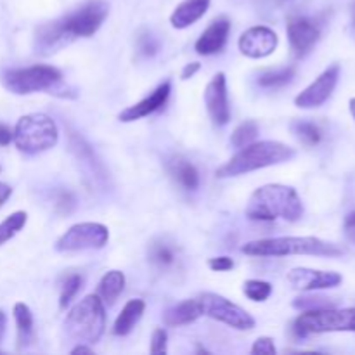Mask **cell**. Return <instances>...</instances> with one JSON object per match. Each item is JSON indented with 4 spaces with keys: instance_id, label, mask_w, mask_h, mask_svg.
Listing matches in <instances>:
<instances>
[{
    "instance_id": "cell-1",
    "label": "cell",
    "mask_w": 355,
    "mask_h": 355,
    "mask_svg": "<svg viewBox=\"0 0 355 355\" xmlns=\"http://www.w3.org/2000/svg\"><path fill=\"white\" fill-rule=\"evenodd\" d=\"M302 215L304 203L297 189L283 184H267L259 187L246 205V217L250 220L272 222L276 218H284L286 222H298Z\"/></svg>"
},
{
    "instance_id": "cell-2",
    "label": "cell",
    "mask_w": 355,
    "mask_h": 355,
    "mask_svg": "<svg viewBox=\"0 0 355 355\" xmlns=\"http://www.w3.org/2000/svg\"><path fill=\"white\" fill-rule=\"evenodd\" d=\"M295 149L277 141H260L252 142L239 149L225 165L217 170V177L227 179V177H238L243 173L255 172V170L267 168V166L279 165V163L290 162L295 158Z\"/></svg>"
},
{
    "instance_id": "cell-3",
    "label": "cell",
    "mask_w": 355,
    "mask_h": 355,
    "mask_svg": "<svg viewBox=\"0 0 355 355\" xmlns=\"http://www.w3.org/2000/svg\"><path fill=\"white\" fill-rule=\"evenodd\" d=\"M243 253L252 257H290V255H312V257H340L343 250L335 243L314 238V236H284V238H267L246 243L241 248Z\"/></svg>"
},
{
    "instance_id": "cell-4",
    "label": "cell",
    "mask_w": 355,
    "mask_h": 355,
    "mask_svg": "<svg viewBox=\"0 0 355 355\" xmlns=\"http://www.w3.org/2000/svg\"><path fill=\"white\" fill-rule=\"evenodd\" d=\"M106 329V311L97 295H89L80 300L68 312L64 321V333L68 338L78 343L92 345L99 342Z\"/></svg>"
},
{
    "instance_id": "cell-5",
    "label": "cell",
    "mask_w": 355,
    "mask_h": 355,
    "mask_svg": "<svg viewBox=\"0 0 355 355\" xmlns=\"http://www.w3.org/2000/svg\"><path fill=\"white\" fill-rule=\"evenodd\" d=\"M59 141L58 125L44 113L24 114L14 127V144L24 155H40Z\"/></svg>"
},
{
    "instance_id": "cell-6",
    "label": "cell",
    "mask_w": 355,
    "mask_h": 355,
    "mask_svg": "<svg viewBox=\"0 0 355 355\" xmlns=\"http://www.w3.org/2000/svg\"><path fill=\"white\" fill-rule=\"evenodd\" d=\"M2 83L9 92L17 96H28L42 90H49L51 94L59 96V92L66 90V87L62 85V73L54 66L47 64L7 69L2 75Z\"/></svg>"
},
{
    "instance_id": "cell-7",
    "label": "cell",
    "mask_w": 355,
    "mask_h": 355,
    "mask_svg": "<svg viewBox=\"0 0 355 355\" xmlns=\"http://www.w3.org/2000/svg\"><path fill=\"white\" fill-rule=\"evenodd\" d=\"M298 336L314 333H343L355 331V309H312L297 318L293 324Z\"/></svg>"
},
{
    "instance_id": "cell-8",
    "label": "cell",
    "mask_w": 355,
    "mask_h": 355,
    "mask_svg": "<svg viewBox=\"0 0 355 355\" xmlns=\"http://www.w3.org/2000/svg\"><path fill=\"white\" fill-rule=\"evenodd\" d=\"M107 14H110L107 2H104V0H92V2L76 9L75 12L59 19V23H61L62 30L66 31V35L71 40H75V38H89L94 33H97V30L103 26Z\"/></svg>"
},
{
    "instance_id": "cell-9",
    "label": "cell",
    "mask_w": 355,
    "mask_h": 355,
    "mask_svg": "<svg viewBox=\"0 0 355 355\" xmlns=\"http://www.w3.org/2000/svg\"><path fill=\"white\" fill-rule=\"evenodd\" d=\"M110 241V231L99 222H80L71 225L61 238L55 241V250L62 253L101 250Z\"/></svg>"
},
{
    "instance_id": "cell-10",
    "label": "cell",
    "mask_w": 355,
    "mask_h": 355,
    "mask_svg": "<svg viewBox=\"0 0 355 355\" xmlns=\"http://www.w3.org/2000/svg\"><path fill=\"white\" fill-rule=\"evenodd\" d=\"M198 300L201 304L203 315H208V318L239 329V331H250V329L255 328V319L252 318V314H248L245 309L232 304L222 295L203 293L198 297Z\"/></svg>"
},
{
    "instance_id": "cell-11",
    "label": "cell",
    "mask_w": 355,
    "mask_h": 355,
    "mask_svg": "<svg viewBox=\"0 0 355 355\" xmlns=\"http://www.w3.org/2000/svg\"><path fill=\"white\" fill-rule=\"evenodd\" d=\"M340 78V64H333L326 69L324 73L318 76L311 85L305 90H302L297 97H295V106L302 107V110H312V107H319L331 97L333 90L338 85Z\"/></svg>"
},
{
    "instance_id": "cell-12",
    "label": "cell",
    "mask_w": 355,
    "mask_h": 355,
    "mask_svg": "<svg viewBox=\"0 0 355 355\" xmlns=\"http://www.w3.org/2000/svg\"><path fill=\"white\" fill-rule=\"evenodd\" d=\"M205 106L211 121L218 127H224L231 120V106L227 96V80L224 73H217L205 89Z\"/></svg>"
},
{
    "instance_id": "cell-13",
    "label": "cell",
    "mask_w": 355,
    "mask_h": 355,
    "mask_svg": "<svg viewBox=\"0 0 355 355\" xmlns=\"http://www.w3.org/2000/svg\"><path fill=\"white\" fill-rule=\"evenodd\" d=\"M277 44L279 38L276 31L270 30L269 26H253L239 37L238 47L246 58L262 59L272 54L277 49Z\"/></svg>"
},
{
    "instance_id": "cell-14",
    "label": "cell",
    "mask_w": 355,
    "mask_h": 355,
    "mask_svg": "<svg viewBox=\"0 0 355 355\" xmlns=\"http://www.w3.org/2000/svg\"><path fill=\"white\" fill-rule=\"evenodd\" d=\"M288 283L295 290L302 291H315V290H329L342 284V274L333 272V270H315L307 267H297L291 269L286 276Z\"/></svg>"
},
{
    "instance_id": "cell-15",
    "label": "cell",
    "mask_w": 355,
    "mask_h": 355,
    "mask_svg": "<svg viewBox=\"0 0 355 355\" xmlns=\"http://www.w3.org/2000/svg\"><path fill=\"white\" fill-rule=\"evenodd\" d=\"M288 40H290L291 51L295 52V55L302 58L307 52H311V49L321 38V30H319L318 24L314 21L307 19V17H291L288 21Z\"/></svg>"
},
{
    "instance_id": "cell-16",
    "label": "cell",
    "mask_w": 355,
    "mask_h": 355,
    "mask_svg": "<svg viewBox=\"0 0 355 355\" xmlns=\"http://www.w3.org/2000/svg\"><path fill=\"white\" fill-rule=\"evenodd\" d=\"M170 92H172L170 82L162 83V85L156 87L148 97H144V99L139 101L137 104L128 106L127 110L121 111V113L118 114V120L123 121V123H130V121L141 120V118H146L149 116V114L156 113V111L162 110V107L165 106L166 101H168L170 97Z\"/></svg>"
},
{
    "instance_id": "cell-17",
    "label": "cell",
    "mask_w": 355,
    "mask_h": 355,
    "mask_svg": "<svg viewBox=\"0 0 355 355\" xmlns=\"http://www.w3.org/2000/svg\"><path fill=\"white\" fill-rule=\"evenodd\" d=\"M229 31H231V23L227 17H218L201 33V37L194 44V51L200 55L217 54L227 44Z\"/></svg>"
},
{
    "instance_id": "cell-18",
    "label": "cell",
    "mask_w": 355,
    "mask_h": 355,
    "mask_svg": "<svg viewBox=\"0 0 355 355\" xmlns=\"http://www.w3.org/2000/svg\"><path fill=\"white\" fill-rule=\"evenodd\" d=\"M71 42V38L62 30L61 23L54 21V23H47L37 30V35H35V51L42 55H51L54 52L61 51L62 47L69 45Z\"/></svg>"
},
{
    "instance_id": "cell-19",
    "label": "cell",
    "mask_w": 355,
    "mask_h": 355,
    "mask_svg": "<svg viewBox=\"0 0 355 355\" xmlns=\"http://www.w3.org/2000/svg\"><path fill=\"white\" fill-rule=\"evenodd\" d=\"M211 0H184L182 3L175 7V10L170 16V23L177 30H184L189 28L191 24L196 23L198 19L207 14L208 7H210Z\"/></svg>"
},
{
    "instance_id": "cell-20",
    "label": "cell",
    "mask_w": 355,
    "mask_h": 355,
    "mask_svg": "<svg viewBox=\"0 0 355 355\" xmlns=\"http://www.w3.org/2000/svg\"><path fill=\"white\" fill-rule=\"evenodd\" d=\"M166 170H168L170 177L186 191H196L200 186V173H198L196 166L182 156L170 158L166 162Z\"/></svg>"
},
{
    "instance_id": "cell-21",
    "label": "cell",
    "mask_w": 355,
    "mask_h": 355,
    "mask_svg": "<svg viewBox=\"0 0 355 355\" xmlns=\"http://www.w3.org/2000/svg\"><path fill=\"white\" fill-rule=\"evenodd\" d=\"M201 315H203V311H201L200 300L193 298V300H184L180 304L170 307L163 314V322L166 326H170V328H177V326L191 324L196 319H200Z\"/></svg>"
},
{
    "instance_id": "cell-22",
    "label": "cell",
    "mask_w": 355,
    "mask_h": 355,
    "mask_svg": "<svg viewBox=\"0 0 355 355\" xmlns=\"http://www.w3.org/2000/svg\"><path fill=\"white\" fill-rule=\"evenodd\" d=\"M146 311V304L141 298H134V300H128L125 304V307L121 309L120 315L116 318L113 324V335L116 336H127L132 329L135 328L139 321H141L142 314Z\"/></svg>"
},
{
    "instance_id": "cell-23",
    "label": "cell",
    "mask_w": 355,
    "mask_h": 355,
    "mask_svg": "<svg viewBox=\"0 0 355 355\" xmlns=\"http://www.w3.org/2000/svg\"><path fill=\"white\" fill-rule=\"evenodd\" d=\"M125 290V274L121 270H110L99 281L97 288V297L103 300V304L113 305Z\"/></svg>"
},
{
    "instance_id": "cell-24",
    "label": "cell",
    "mask_w": 355,
    "mask_h": 355,
    "mask_svg": "<svg viewBox=\"0 0 355 355\" xmlns=\"http://www.w3.org/2000/svg\"><path fill=\"white\" fill-rule=\"evenodd\" d=\"M14 319L17 326V347L23 349L33 342V314L23 302L14 305Z\"/></svg>"
},
{
    "instance_id": "cell-25",
    "label": "cell",
    "mask_w": 355,
    "mask_h": 355,
    "mask_svg": "<svg viewBox=\"0 0 355 355\" xmlns=\"http://www.w3.org/2000/svg\"><path fill=\"white\" fill-rule=\"evenodd\" d=\"M149 262L153 266H156L158 269H168L175 263L177 260V250L175 246L170 245V243L163 241V239H158V241H153L149 245L148 250Z\"/></svg>"
},
{
    "instance_id": "cell-26",
    "label": "cell",
    "mask_w": 355,
    "mask_h": 355,
    "mask_svg": "<svg viewBox=\"0 0 355 355\" xmlns=\"http://www.w3.org/2000/svg\"><path fill=\"white\" fill-rule=\"evenodd\" d=\"M259 130H260L259 123H257L255 120L243 121V123L238 125V127H236V130L232 132L231 144L238 149L245 148V146L255 142V139L259 137Z\"/></svg>"
},
{
    "instance_id": "cell-27",
    "label": "cell",
    "mask_w": 355,
    "mask_h": 355,
    "mask_svg": "<svg viewBox=\"0 0 355 355\" xmlns=\"http://www.w3.org/2000/svg\"><path fill=\"white\" fill-rule=\"evenodd\" d=\"M291 130H293V134L297 135L298 141L304 142L305 146H315L319 144L322 139L321 128H319L315 123H312V121H305V120L293 121V123H291Z\"/></svg>"
},
{
    "instance_id": "cell-28",
    "label": "cell",
    "mask_w": 355,
    "mask_h": 355,
    "mask_svg": "<svg viewBox=\"0 0 355 355\" xmlns=\"http://www.w3.org/2000/svg\"><path fill=\"white\" fill-rule=\"evenodd\" d=\"M26 211H14V214H10L9 217L0 224V245L7 243L9 239H12L14 236L26 225Z\"/></svg>"
},
{
    "instance_id": "cell-29",
    "label": "cell",
    "mask_w": 355,
    "mask_h": 355,
    "mask_svg": "<svg viewBox=\"0 0 355 355\" xmlns=\"http://www.w3.org/2000/svg\"><path fill=\"white\" fill-rule=\"evenodd\" d=\"M295 76V68H281L276 71H266L260 75L259 83L266 89H277V87H283L286 83H290Z\"/></svg>"
},
{
    "instance_id": "cell-30",
    "label": "cell",
    "mask_w": 355,
    "mask_h": 355,
    "mask_svg": "<svg viewBox=\"0 0 355 355\" xmlns=\"http://www.w3.org/2000/svg\"><path fill=\"white\" fill-rule=\"evenodd\" d=\"M243 293L252 302H266L272 293V284L267 283V281L250 279L243 286Z\"/></svg>"
},
{
    "instance_id": "cell-31",
    "label": "cell",
    "mask_w": 355,
    "mask_h": 355,
    "mask_svg": "<svg viewBox=\"0 0 355 355\" xmlns=\"http://www.w3.org/2000/svg\"><path fill=\"white\" fill-rule=\"evenodd\" d=\"M82 288V277L78 274H71L68 279L64 281L61 288V297H59V307L66 309L73 302V298L76 297V293Z\"/></svg>"
},
{
    "instance_id": "cell-32",
    "label": "cell",
    "mask_w": 355,
    "mask_h": 355,
    "mask_svg": "<svg viewBox=\"0 0 355 355\" xmlns=\"http://www.w3.org/2000/svg\"><path fill=\"white\" fill-rule=\"evenodd\" d=\"M293 307L302 309V311H312V309L333 307V302L324 297H300L293 302Z\"/></svg>"
},
{
    "instance_id": "cell-33",
    "label": "cell",
    "mask_w": 355,
    "mask_h": 355,
    "mask_svg": "<svg viewBox=\"0 0 355 355\" xmlns=\"http://www.w3.org/2000/svg\"><path fill=\"white\" fill-rule=\"evenodd\" d=\"M166 343H168V335L163 328H158L153 331L151 336V354L155 355H162L166 354Z\"/></svg>"
},
{
    "instance_id": "cell-34",
    "label": "cell",
    "mask_w": 355,
    "mask_h": 355,
    "mask_svg": "<svg viewBox=\"0 0 355 355\" xmlns=\"http://www.w3.org/2000/svg\"><path fill=\"white\" fill-rule=\"evenodd\" d=\"M276 345H274V340L269 336H262V338L257 340L252 347L253 355H274L276 354Z\"/></svg>"
},
{
    "instance_id": "cell-35",
    "label": "cell",
    "mask_w": 355,
    "mask_h": 355,
    "mask_svg": "<svg viewBox=\"0 0 355 355\" xmlns=\"http://www.w3.org/2000/svg\"><path fill=\"white\" fill-rule=\"evenodd\" d=\"M208 266L215 272H227V270H231L234 267V262L229 257H215V259H210Z\"/></svg>"
},
{
    "instance_id": "cell-36",
    "label": "cell",
    "mask_w": 355,
    "mask_h": 355,
    "mask_svg": "<svg viewBox=\"0 0 355 355\" xmlns=\"http://www.w3.org/2000/svg\"><path fill=\"white\" fill-rule=\"evenodd\" d=\"M14 141V130L10 127L0 123V146H9Z\"/></svg>"
},
{
    "instance_id": "cell-37",
    "label": "cell",
    "mask_w": 355,
    "mask_h": 355,
    "mask_svg": "<svg viewBox=\"0 0 355 355\" xmlns=\"http://www.w3.org/2000/svg\"><path fill=\"white\" fill-rule=\"evenodd\" d=\"M142 44H141V51L144 52L146 55H151L155 54L156 49H158V45L155 44V40H153V37H149V35H146L144 38H142Z\"/></svg>"
},
{
    "instance_id": "cell-38",
    "label": "cell",
    "mask_w": 355,
    "mask_h": 355,
    "mask_svg": "<svg viewBox=\"0 0 355 355\" xmlns=\"http://www.w3.org/2000/svg\"><path fill=\"white\" fill-rule=\"evenodd\" d=\"M200 62H191V64H186V68L182 69V80H189L200 71Z\"/></svg>"
},
{
    "instance_id": "cell-39",
    "label": "cell",
    "mask_w": 355,
    "mask_h": 355,
    "mask_svg": "<svg viewBox=\"0 0 355 355\" xmlns=\"http://www.w3.org/2000/svg\"><path fill=\"white\" fill-rule=\"evenodd\" d=\"M10 194H12V189H10V186L0 182V207H2V205L6 203L7 200H9Z\"/></svg>"
},
{
    "instance_id": "cell-40",
    "label": "cell",
    "mask_w": 355,
    "mask_h": 355,
    "mask_svg": "<svg viewBox=\"0 0 355 355\" xmlns=\"http://www.w3.org/2000/svg\"><path fill=\"white\" fill-rule=\"evenodd\" d=\"M73 355H78V354H94V350L90 349V347H87L85 343H80V345H76L75 349L71 350Z\"/></svg>"
},
{
    "instance_id": "cell-41",
    "label": "cell",
    "mask_w": 355,
    "mask_h": 355,
    "mask_svg": "<svg viewBox=\"0 0 355 355\" xmlns=\"http://www.w3.org/2000/svg\"><path fill=\"white\" fill-rule=\"evenodd\" d=\"M350 31H352V35L355 38V0L352 3V7H350Z\"/></svg>"
},
{
    "instance_id": "cell-42",
    "label": "cell",
    "mask_w": 355,
    "mask_h": 355,
    "mask_svg": "<svg viewBox=\"0 0 355 355\" xmlns=\"http://www.w3.org/2000/svg\"><path fill=\"white\" fill-rule=\"evenodd\" d=\"M6 324H7V318L2 311H0V338H2L3 331H6Z\"/></svg>"
},
{
    "instance_id": "cell-43",
    "label": "cell",
    "mask_w": 355,
    "mask_h": 355,
    "mask_svg": "<svg viewBox=\"0 0 355 355\" xmlns=\"http://www.w3.org/2000/svg\"><path fill=\"white\" fill-rule=\"evenodd\" d=\"M345 224H347V227H355V211H352V214L347 217Z\"/></svg>"
},
{
    "instance_id": "cell-44",
    "label": "cell",
    "mask_w": 355,
    "mask_h": 355,
    "mask_svg": "<svg viewBox=\"0 0 355 355\" xmlns=\"http://www.w3.org/2000/svg\"><path fill=\"white\" fill-rule=\"evenodd\" d=\"M349 107H350V113H352V116H354V120H355V97H354V99H350Z\"/></svg>"
},
{
    "instance_id": "cell-45",
    "label": "cell",
    "mask_w": 355,
    "mask_h": 355,
    "mask_svg": "<svg viewBox=\"0 0 355 355\" xmlns=\"http://www.w3.org/2000/svg\"><path fill=\"white\" fill-rule=\"evenodd\" d=\"M0 170H2V168H0Z\"/></svg>"
}]
</instances>
